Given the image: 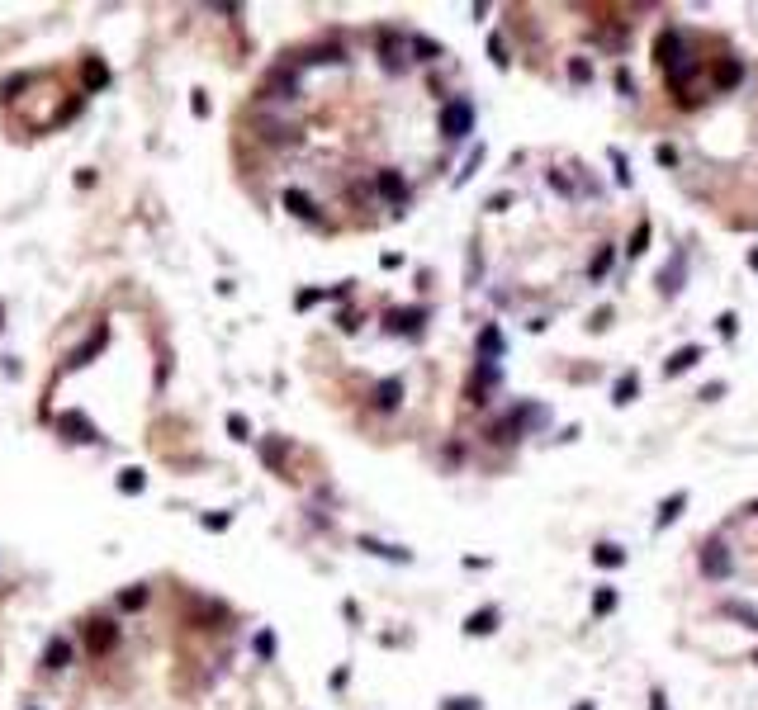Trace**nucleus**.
<instances>
[{"instance_id": "c9c22d12", "label": "nucleus", "mask_w": 758, "mask_h": 710, "mask_svg": "<svg viewBox=\"0 0 758 710\" xmlns=\"http://www.w3.org/2000/svg\"><path fill=\"white\" fill-rule=\"evenodd\" d=\"M649 710H668V696H663V692H649Z\"/></svg>"}, {"instance_id": "f257e3e1", "label": "nucleus", "mask_w": 758, "mask_h": 710, "mask_svg": "<svg viewBox=\"0 0 758 710\" xmlns=\"http://www.w3.org/2000/svg\"><path fill=\"white\" fill-rule=\"evenodd\" d=\"M654 57H659V66L668 71L673 90L682 95V105H692V95H687V81H692V62H687V52H682V33H678V29H663V33H659V43H654Z\"/></svg>"}, {"instance_id": "6ab92c4d", "label": "nucleus", "mask_w": 758, "mask_h": 710, "mask_svg": "<svg viewBox=\"0 0 758 710\" xmlns=\"http://www.w3.org/2000/svg\"><path fill=\"white\" fill-rule=\"evenodd\" d=\"M479 350H484V360H498V355H503V336H498V327L479 331Z\"/></svg>"}, {"instance_id": "4468645a", "label": "nucleus", "mask_w": 758, "mask_h": 710, "mask_svg": "<svg viewBox=\"0 0 758 710\" xmlns=\"http://www.w3.org/2000/svg\"><path fill=\"white\" fill-rule=\"evenodd\" d=\"M379 194H384V199H394V204H403V199H408L403 175H398V171H379Z\"/></svg>"}, {"instance_id": "5701e85b", "label": "nucleus", "mask_w": 758, "mask_h": 710, "mask_svg": "<svg viewBox=\"0 0 758 710\" xmlns=\"http://www.w3.org/2000/svg\"><path fill=\"white\" fill-rule=\"evenodd\" d=\"M441 710H484V701L479 696H445Z\"/></svg>"}, {"instance_id": "423d86ee", "label": "nucleus", "mask_w": 758, "mask_h": 710, "mask_svg": "<svg viewBox=\"0 0 758 710\" xmlns=\"http://www.w3.org/2000/svg\"><path fill=\"white\" fill-rule=\"evenodd\" d=\"M422 322H426V308H394L389 313V331H422Z\"/></svg>"}, {"instance_id": "2eb2a0df", "label": "nucleus", "mask_w": 758, "mask_h": 710, "mask_svg": "<svg viewBox=\"0 0 758 710\" xmlns=\"http://www.w3.org/2000/svg\"><path fill=\"white\" fill-rule=\"evenodd\" d=\"M612 261H616V247H597V256L588 261V280H593V284H597V280H607Z\"/></svg>"}, {"instance_id": "a211bd4d", "label": "nucleus", "mask_w": 758, "mask_h": 710, "mask_svg": "<svg viewBox=\"0 0 758 710\" xmlns=\"http://www.w3.org/2000/svg\"><path fill=\"white\" fill-rule=\"evenodd\" d=\"M744 76V66L735 62V57H725V62H716V85H721V90H730V85H735V81Z\"/></svg>"}, {"instance_id": "bb28decb", "label": "nucleus", "mask_w": 758, "mask_h": 710, "mask_svg": "<svg viewBox=\"0 0 758 710\" xmlns=\"http://www.w3.org/2000/svg\"><path fill=\"white\" fill-rule=\"evenodd\" d=\"M593 611H597V615H607V611H616V592H612V587H602L597 597H593Z\"/></svg>"}, {"instance_id": "c756f323", "label": "nucleus", "mask_w": 758, "mask_h": 710, "mask_svg": "<svg viewBox=\"0 0 758 710\" xmlns=\"http://www.w3.org/2000/svg\"><path fill=\"white\" fill-rule=\"evenodd\" d=\"M654 161H659V166H673V161H678V152H673L668 142H659V147H654Z\"/></svg>"}, {"instance_id": "393cba45", "label": "nucleus", "mask_w": 758, "mask_h": 710, "mask_svg": "<svg viewBox=\"0 0 758 710\" xmlns=\"http://www.w3.org/2000/svg\"><path fill=\"white\" fill-rule=\"evenodd\" d=\"M119 492H142V469H124V473H119Z\"/></svg>"}, {"instance_id": "9d476101", "label": "nucleus", "mask_w": 758, "mask_h": 710, "mask_svg": "<svg viewBox=\"0 0 758 710\" xmlns=\"http://www.w3.org/2000/svg\"><path fill=\"white\" fill-rule=\"evenodd\" d=\"M57 426L66 431V441H95V426L81 417V412H66V417H57Z\"/></svg>"}, {"instance_id": "39448f33", "label": "nucleus", "mask_w": 758, "mask_h": 710, "mask_svg": "<svg viewBox=\"0 0 758 710\" xmlns=\"http://www.w3.org/2000/svg\"><path fill=\"white\" fill-rule=\"evenodd\" d=\"M696 360H701V346H692V341H687V346H678L673 355H668V360H663V379H678V374H687V369H692Z\"/></svg>"}, {"instance_id": "aec40b11", "label": "nucleus", "mask_w": 758, "mask_h": 710, "mask_svg": "<svg viewBox=\"0 0 758 710\" xmlns=\"http://www.w3.org/2000/svg\"><path fill=\"white\" fill-rule=\"evenodd\" d=\"M284 204H289V213H299V218H313V213H317L313 199H308V194H299V189H284Z\"/></svg>"}, {"instance_id": "4be33fe9", "label": "nucleus", "mask_w": 758, "mask_h": 710, "mask_svg": "<svg viewBox=\"0 0 758 710\" xmlns=\"http://www.w3.org/2000/svg\"><path fill=\"white\" fill-rule=\"evenodd\" d=\"M568 81H573V85H588V81H593V62H588V57H573V62H568Z\"/></svg>"}, {"instance_id": "a878e982", "label": "nucleus", "mask_w": 758, "mask_h": 710, "mask_svg": "<svg viewBox=\"0 0 758 710\" xmlns=\"http://www.w3.org/2000/svg\"><path fill=\"white\" fill-rule=\"evenodd\" d=\"M489 57H493V66H507V62H512V57H507V43L498 38V33L489 38Z\"/></svg>"}, {"instance_id": "412c9836", "label": "nucleus", "mask_w": 758, "mask_h": 710, "mask_svg": "<svg viewBox=\"0 0 758 710\" xmlns=\"http://www.w3.org/2000/svg\"><path fill=\"white\" fill-rule=\"evenodd\" d=\"M43 658H47V668H66V658H71V644H66V639H52Z\"/></svg>"}, {"instance_id": "1a4fd4ad", "label": "nucleus", "mask_w": 758, "mask_h": 710, "mask_svg": "<svg viewBox=\"0 0 758 710\" xmlns=\"http://www.w3.org/2000/svg\"><path fill=\"white\" fill-rule=\"evenodd\" d=\"M398 403H403V379L394 374V379H384V384L375 389V408H379V412H394Z\"/></svg>"}, {"instance_id": "f8f14e48", "label": "nucleus", "mask_w": 758, "mask_h": 710, "mask_svg": "<svg viewBox=\"0 0 758 710\" xmlns=\"http://www.w3.org/2000/svg\"><path fill=\"white\" fill-rule=\"evenodd\" d=\"M493 630H498V611H493V606L465 615V634H493Z\"/></svg>"}, {"instance_id": "b1692460", "label": "nucleus", "mask_w": 758, "mask_h": 710, "mask_svg": "<svg viewBox=\"0 0 758 710\" xmlns=\"http://www.w3.org/2000/svg\"><path fill=\"white\" fill-rule=\"evenodd\" d=\"M479 166H484V142H479V147H474V152H470V161H465V171L455 175V185H465V180H470V175L479 171Z\"/></svg>"}, {"instance_id": "dca6fc26", "label": "nucleus", "mask_w": 758, "mask_h": 710, "mask_svg": "<svg viewBox=\"0 0 758 710\" xmlns=\"http://www.w3.org/2000/svg\"><path fill=\"white\" fill-rule=\"evenodd\" d=\"M593 564H597V568H621V564H626V550L607 540V545H597V550H593Z\"/></svg>"}, {"instance_id": "7c9ffc66", "label": "nucleus", "mask_w": 758, "mask_h": 710, "mask_svg": "<svg viewBox=\"0 0 758 710\" xmlns=\"http://www.w3.org/2000/svg\"><path fill=\"white\" fill-rule=\"evenodd\" d=\"M612 166H616V180H621V185H631V171H626V157H621L616 147H612Z\"/></svg>"}, {"instance_id": "0eeeda50", "label": "nucleus", "mask_w": 758, "mask_h": 710, "mask_svg": "<svg viewBox=\"0 0 758 710\" xmlns=\"http://www.w3.org/2000/svg\"><path fill=\"white\" fill-rule=\"evenodd\" d=\"M635 398H640V374L631 369V374H621L612 384V408H631Z\"/></svg>"}, {"instance_id": "f3484780", "label": "nucleus", "mask_w": 758, "mask_h": 710, "mask_svg": "<svg viewBox=\"0 0 758 710\" xmlns=\"http://www.w3.org/2000/svg\"><path fill=\"white\" fill-rule=\"evenodd\" d=\"M361 550H370V554H379V559H398V564H408V559H412V554H408V550H398V545H379V540H370V536H365V540H361Z\"/></svg>"}, {"instance_id": "ddd939ff", "label": "nucleus", "mask_w": 758, "mask_h": 710, "mask_svg": "<svg viewBox=\"0 0 758 710\" xmlns=\"http://www.w3.org/2000/svg\"><path fill=\"white\" fill-rule=\"evenodd\" d=\"M721 615L740 620L744 630H758V606H749V601H725V606H721Z\"/></svg>"}, {"instance_id": "72a5a7b5", "label": "nucleus", "mask_w": 758, "mask_h": 710, "mask_svg": "<svg viewBox=\"0 0 758 710\" xmlns=\"http://www.w3.org/2000/svg\"><path fill=\"white\" fill-rule=\"evenodd\" d=\"M550 185L559 189V194H573V185H568V180H564V171H550Z\"/></svg>"}, {"instance_id": "7ed1b4c3", "label": "nucleus", "mask_w": 758, "mask_h": 710, "mask_svg": "<svg viewBox=\"0 0 758 710\" xmlns=\"http://www.w3.org/2000/svg\"><path fill=\"white\" fill-rule=\"evenodd\" d=\"M696 564H701V573L706 578H716V583H725L730 573H735V554H730V545L721 536L701 540V554H696Z\"/></svg>"}, {"instance_id": "e433bc0d", "label": "nucleus", "mask_w": 758, "mask_h": 710, "mask_svg": "<svg viewBox=\"0 0 758 710\" xmlns=\"http://www.w3.org/2000/svg\"><path fill=\"white\" fill-rule=\"evenodd\" d=\"M744 511H749V516H758V497H754V502H744Z\"/></svg>"}, {"instance_id": "473e14b6", "label": "nucleus", "mask_w": 758, "mask_h": 710, "mask_svg": "<svg viewBox=\"0 0 758 710\" xmlns=\"http://www.w3.org/2000/svg\"><path fill=\"white\" fill-rule=\"evenodd\" d=\"M716 327H721V336L730 341V336H735V327H740V317H735V313H721V322H716Z\"/></svg>"}, {"instance_id": "ea45409f", "label": "nucleus", "mask_w": 758, "mask_h": 710, "mask_svg": "<svg viewBox=\"0 0 758 710\" xmlns=\"http://www.w3.org/2000/svg\"><path fill=\"white\" fill-rule=\"evenodd\" d=\"M754 663H758V653H754Z\"/></svg>"}, {"instance_id": "58836bf2", "label": "nucleus", "mask_w": 758, "mask_h": 710, "mask_svg": "<svg viewBox=\"0 0 758 710\" xmlns=\"http://www.w3.org/2000/svg\"><path fill=\"white\" fill-rule=\"evenodd\" d=\"M573 710H597V706H588V701H578V706H573Z\"/></svg>"}, {"instance_id": "cd10ccee", "label": "nucleus", "mask_w": 758, "mask_h": 710, "mask_svg": "<svg viewBox=\"0 0 758 710\" xmlns=\"http://www.w3.org/2000/svg\"><path fill=\"white\" fill-rule=\"evenodd\" d=\"M228 431H233L237 441H252V422H247V417H237V412L228 417Z\"/></svg>"}, {"instance_id": "20e7f679", "label": "nucleus", "mask_w": 758, "mask_h": 710, "mask_svg": "<svg viewBox=\"0 0 758 710\" xmlns=\"http://www.w3.org/2000/svg\"><path fill=\"white\" fill-rule=\"evenodd\" d=\"M474 133V105L465 100V95H455V100H445L441 105V138L460 142Z\"/></svg>"}, {"instance_id": "9b49d317", "label": "nucleus", "mask_w": 758, "mask_h": 710, "mask_svg": "<svg viewBox=\"0 0 758 710\" xmlns=\"http://www.w3.org/2000/svg\"><path fill=\"white\" fill-rule=\"evenodd\" d=\"M682 507H687V492H673V497H663V502H659V516H654V526H659V531H668V526L682 516Z\"/></svg>"}, {"instance_id": "f03ea898", "label": "nucleus", "mask_w": 758, "mask_h": 710, "mask_svg": "<svg viewBox=\"0 0 758 710\" xmlns=\"http://www.w3.org/2000/svg\"><path fill=\"white\" fill-rule=\"evenodd\" d=\"M545 422H550V412L540 408V403H517V408L507 412L503 426H493V441H521L526 431H540Z\"/></svg>"}, {"instance_id": "f704fd0d", "label": "nucleus", "mask_w": 758, "mask_h": 710, "mask_svg": "<svg viewBox=\"0 0 758 710\" xmlns=\"http://www.w3.org/2000/svg\"><path fill=\"white\" fill-rule=\"evenodd\" d=\"M270 649H275V639H270V634H256V653H261V658H270Z\"/></svg>"}, {"instance_id": "2f4dec72", "label": "nucleus", "mask_w": 758, "mask_h": 710, "mask_svg": "<svg viewBox=\"0 0 758 710\" xmlns=\"http://www.w3.org/2000/svg\"><path fill=\"white\" fill-rule=\"evenodd\" d=\"M616 90H621V95H635V76H631V71H626V66L616 71Z\"/></svg>"}, {"instance_id": "4c0bfd02", "label": "nucleus", "mask_w": 758, "mask_h": 710, "mask_svg": "<svg viewBox=\"0 0 758 710\" xmlns=\"http://www.w3.org/2000/svg\"><path fill=\"white\" fill-rule=\"evenodd\" d=\"M749 266H754V275H758V247H754V252H749Z\"/></svg>"}, {"instance_id": "6e6552de", "label": "nucleus", "mask_w": 758, "mask_h": 710, "mask_svg": "<svg viewBox=\"0 0 758 710\" xmlns=\"http://www.w3.org/2000/svg\"><path fill=\"white\" fill-rule=\"evenodd\" d=\"M682 270H687V256H673V266H663L659 270V294H668V299H673V294H678L682 289Z\"/></svg>"}, {"instance_id": "c85d7f7f", "label": "nucleus", "mask_w": 758, "mask_h": 710, "mask_svg": "<svg viewBox=\"0 0 758 710\" xmlns=\"http://www.w3.org/2000/svg\"><path fill=\"white\" fill-rule=\"evenodd\" d=\"M649 247V223H640V227H635V237H631V256H640Z\"/></svg>"}]
</instances>
